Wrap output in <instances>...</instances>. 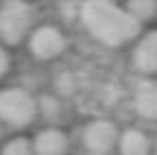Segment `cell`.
Masks as SVG:
<instances>
[{
    "label": "cell",
    "mask_w": 157,
    "mask_h": 155,
    "mask_svg": "<svg viewBox=\"0 0 157 155\" xmlns=\"http://www.w3.org/2000/svg\"><path fill=\"white\" fill-rule=\"evenodd\" d=\"M83 22L85 26L105 44H122L137 33L140 24L135 17H131L124 9H118L105 0H94V2L83 5Z\"/></svg>",
    "instance_id": "1"
},
{
    "label": "cell",
    "mask_w": 157,
    "mask_h": 155,
    "mask_svg": "<svg viewBox=\"0 0 157 155\" xmlns=\"http://www.w3.org/2000/svg\"><path fill=\"white\" fill-rule=\"evenodd\" d=\"M31 24V11L24 2H9L0 9V37L9 44H17Z\"/></svg>",
    "instance_id": "2"
},
{
    "label": "cell",
    "mask_w": 157,
    "mask_h": 155,
    "mask_svg": "<svg viewBox=\"0 0 157 155\" xmlns=\"http://www.w3.org/2000/svg\"><path fill=\"white\" fill-rule=\"evenodd\" d=\"M35 114L33 99L22 90L0 92V118L9 120L11 125H26Z\"/></svg>",
    "instance_id": "3"
},
{
    "label": "cell",
    "mask_w": 157,
    "mask_h": 155,
    "mask_svg": "<svg viewBox=\"0 0 157 155\" xmlns=\"http://www.w3.org/2000/svg\"><path fill=\"white\" fill-rule=\"evenodd\" d=\"M31 48L33 52L39 57V59H50V57H57L63 50V35L59 33L52 26H44L39 29L33 40H31Z\"/></svg>",
    "instance_id": "4"
},
{
    "label": "cell",
    "mask_w": 157,
    "mask_h": 155,
    "mask_svg": "<svg viewBox=\"0 0 157 155\" xmlns=\"http://www.w3.org/2000/svg\"><path fill=\"white\" fill-rule=\"evenodd\" d=\"M113 142H116V127L107 120H96L85 129V144L96 153L109 151Z\"/></svg>",
    "instance_id": "5"
},
{
    "label": "cell",
    "mask_w": 157,
    "mask_h": 155,
    "mask_svg": "<svg viewBox=\"0 0 157 155\" xmlns=\"http://www.w3.org/2000/svg\"><path fill=\"white\" fill-rule=\"evenodd\" d=\"M133 61L142 72H157V31H151L137 44Z\"/></svg>",
    "instance_id": "6"
},
{
    "label": "cell",
    "mask_w": 157,
    "mask_h": 155,
    "mask_svg": "<svg viewBox=\"0 0 157 155\" xmlns=\"http://www.w3.org/2000/svg\"><path fill=\"white\" fill-rule=\"evenodd\" d=\"M35 153L37 155H63L66 153V135L57 129L42 131L35 140Z\"/></svg>",
    "instance_id": "7"
},
{
    "label": "cell",
    "mask_w": 157,
    "mask_h": 155,
    "mask_svg": "<svg viewBox=\"0 0 157 155\" xmlns=\"http://www.w3.org/2000/svg\"><path fill=\"white\" fill-rule=\"evenodd\" d=\"M135 107L146 118H157V87L151 83L140 85L135 96Z\"/></svg>",
    "instance_id": "8"
},
{
    "label": "cell",
    "mask_w": 157,
    "mask_h": 155,
    "mask_svg": "<svg viewBox=\"0 0 157 155\" xmlns=\"http://www.w3.org/2000/svg\"><path fill=\"white\" fill-rule=\"evenodd\" d=\"M120 151L122 155H148V140L142 131H127L120 140Z\"/></svg>",
    "instance_id": "9"
},
{
    "label": "cell",
    "mask_w": 157,
    "mask_h": 155,
    "mask_svg": "<svg viewBox=\"0 0 157 155\" xmlns=\"http://www.w3.org/2000/svg\"><path fill=\"white\" fill-rule=\"evenodd\" d=\"M127 13L131 17H135V20H146L148 15L155 13V2H146V0H142V2H131L127 7Z\"/></svg>",
    "instance_id": "10"
},
{
    "label": "cell",
    "mask_w": 157,
    "mask_h": 155,
    "mask_svg": "<svg viewBox=\"0 0 157 155\" xmlns=\"http://www.w3.org/2000/svg\"><path fill=\"white\" fill-rule=\"evenodd\" d=\"M2 155H31V144L26 138H15L2 149Z\"/></svg>",
    "instance_id": "11"
},
{
    "label": "cell",
    "mask_w": 157,
    "mask_h": 155,
    "mask_svg": "<svg viewBox=\"0 0 157 155\" xmlns=\"http://www.w3.org/2000/svg\"><path fill=\"white\" fill-rule=\"evenodd\" d=\"M7 68H9V57H7V52L2 48H0V76L7 72Z\"/></svg>",
    "instance_id": "12"
}]
</instances>
